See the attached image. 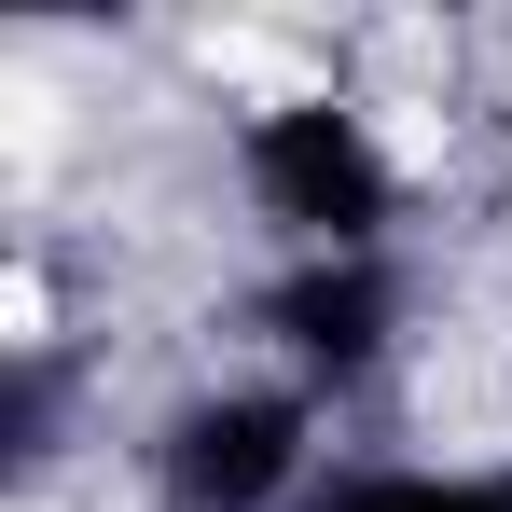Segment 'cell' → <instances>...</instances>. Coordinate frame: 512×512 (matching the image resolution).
<instances>
[{
	"instance_id": "6da1fadb",
	"label": "cell",
	"mask_w": 512,
	"mask_h": 512,
	"mask_svg": "<svg viewBox=\"0 0 512 512\" xmlns=\"http://www.w3.org/2000/svg\"><path fill=\"white\" fill-rule=\"evenodd\" d=\"M236 180H250V208L291 236V263L319 250H388V222H402V153L374 139V111L346 84H291L236 111Z\"/></svg>"
},
{
	"instance_id": "3957f363",
	"label": "cell",
	"mask_w": 512,
	"mask_h": 512,
	"mask_svg": "<svg viewBox=\"0 0 512 512\" xmlns=\"http://www.w3.org/2000/svg\"><path fill=\"white\" fill-rule=\"evenodd\" d=\"M250 333L277 346V374H291L305 402H333V388H360V374L402 346V263H388V250L277 263V277L250 291Z\"/></svg>"
},
{
	"instance_id": "7a4b0ae2",
	"label": "cell",
	"mask_w": 512,
	"mask_h": 512,
	"mask_svg": "<svg viewBox=\"0 0 512 512\" xmlns=\"http://www.w3.org/2000/svg\"><path fill=\"white\" fill-rule=\"evenodd\" d=\"M153 512H305L319 499V402L291 374H208L139 429Z\"/></svg>"
}]
</instances>
